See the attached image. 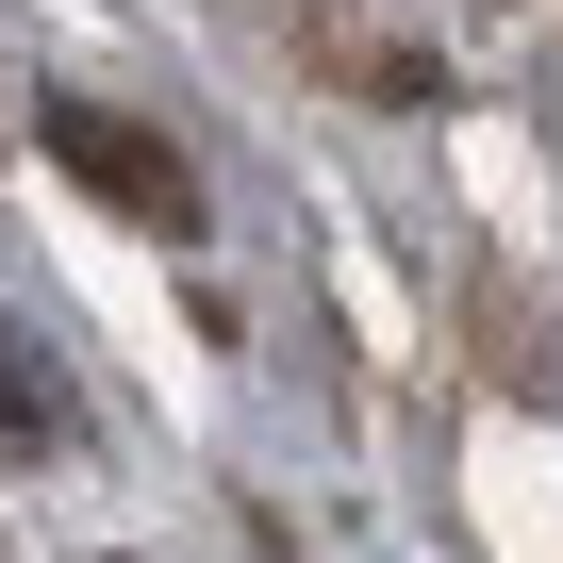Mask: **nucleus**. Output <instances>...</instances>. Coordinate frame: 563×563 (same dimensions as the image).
I'll use <instances>...</instances> for the list:
<instances>
[{
    "instance_id": "f257e3e1",
    "label": "nucleus",
    "mask_w": 563,
    "mask_h": 563,
    "mask_svg": "<svg viewBox=\"0 0 563 563\" xmlns=\"http://www.w3.org/2000/svg\"><path fill=\"white\" fill-rule=\"evenodd\" d=\"M51 150H67L84 183H117L133 216H183V166H166V150H133V133H117L100 100H51Z\"/></svg>"
}]
</instances>
